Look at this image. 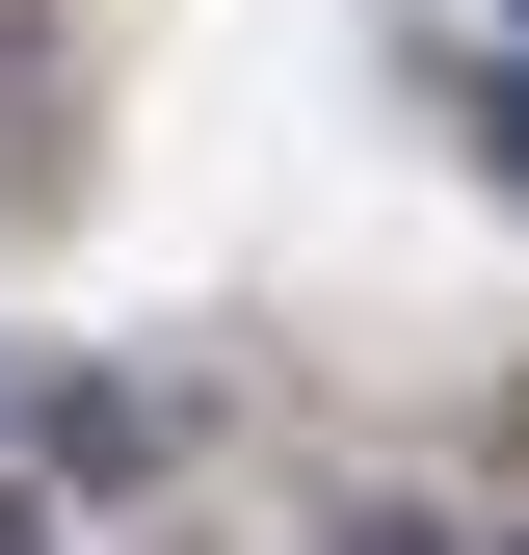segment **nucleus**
Instances as JSON below:
<instances>
[{"instance_id":"obj_5","label":"nucleus","mask_w":529,"mask_h":555,"mask_svg":"<svg viewBox=\"0 0 529 555\" xmlns=\"http://www.w3.org/2000/svg\"><path fill=\"white\" fill-rule=\"evenodd\" d=\"M477 555H529V529H477Z\"/></svg>"},{"instance_id":"obj_4","label":"nucleus","mask_w":529,"mask_h":555,"mask_svg":"<svg viewBox=\"0 0 529 555\" xmlns=\"http://www.w3.org/2000/svg\"><path fill=\"white\" fill-rule=\"evenodd\" d=\"M503 159H529V80H503Z\"/></svg>"},{"instance_id":"obj_2","label":"nucleus","mask_w":529,"mask_h":555,"mask_svg":"<svg viewBox=\"0 0 529 555\" xmlns=\"http://www.w3.org/2000/svg\"><path fill=\"white\" fill-rule=\"evenodd\" d=\"M0 450H53V371H27V344H0Z\"/></svg>"},{"instance_id":"obj_1","label":"nucleus","mask_w":529,"mask_h":555,"mask_svg":"<svg viewBox=\"0 0 529 555\" xmlns=\"http://www.w3.org/2000/svg\"><path fill=\"white\" fill-rule=\"evenodd\" d=\"M318 555H477V529H450V503H345Z\"/></svg>"},{"instance_id":"obj_6","label":"nucleus","mask_w":529,"mask_h":555,"mask_svg":"<svg viewBox=\"0 0 529 555\" xmlns=\"http://www.w3.org/2000/svg\"><path fill=\"white\" fill-rule=\"evenodd\" d=\"M503 27H529V0H503Z\"/></svg>"},{"instance_id":"obj_3","label":"nucleus","mask_w":529,"mask_h":555,"mask_svg":"<svg viewBox=\"0 0 529 555\" xmlns=\"http://www.w3.org/2000/svg\"><path fill=\"white\" fill-rule=\"evenodd\" d=\"M0 555H53V503H0Z\"/></svg>"}]
</instances>
